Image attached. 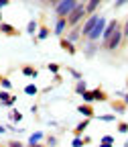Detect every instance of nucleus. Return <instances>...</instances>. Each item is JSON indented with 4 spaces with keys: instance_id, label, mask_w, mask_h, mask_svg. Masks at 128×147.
<instances>
[{
    "instance_id": "nucleus-1",
    "label": "nucleus",
    "mask_w": 128,
    "mask_h": 147,
    "mask_svg": "<svg viewBox=\"0 0 128 147\" xmlns=\"http://www.w3.org/2000/svg\"><path fill=\"white\" fill-rule=\"evenodd\" d=\"M85 18H87L85 2H77V6L73 8V10L69 12V16H67V25H69V27H75V25H79L81 21H85Z\"/></svg>"
},
{
    "instance_id": "nucleus-2",
    "label": "nucleus",
    "mask_w": 128,
    "mask_h": 147,
    "mask_svg": "<svg viewBox=\"0 0 128 147\" xmlns=\"http://www.w3.org/2000/svg\"><path fill=\"white\" fill-rule=\"evenodd\" d=\"M77 6V0H59L57 4H55V14L57 16H69V12Z\"/></svg>"
},
{
    "instance_id": "nucleus-3",
    "label": "nucleus",
    "mask_w": 128,
    "mask_h": 147,
    "mask_svg": "<svg viewBox=\"0 0 128 147\" xmlns=\"http://www.w3.org/2000/svg\"><path fill=\"white\" fill-rule=\"evenodd\" d=\"M122 39H124V31H122V25L118 23V27H116V31H114V35L110 37V41L104 45V49H108V51H116L118 47H120V43H122Z\"/></svg>"
},
{
    "instance_id": "nucleus-4",
    "label": "nucleus",
    "mask_w": 128,
    "mask_h": 147,
    "mask_svg": "<svg viewBox=\"0 0 128 147\" xmlns=\"http://www.w3.org/2000/svg\"><path fill=\"white\" fill-rule=\"evenodd\" d=\"M106 25H108V21H106L104 16H100V18H98V23H96V27L91 29V33L85 37V39H87L89 43H96L98 39H102V35H104V29H106Z\"/></svg>"
},
{
    "instance_id": "nucleus-5",
    "label": "nucleus",
    "mask_w": 128,
    "mask_h": 147,
    "mask_svg": "<svg viewBox=\"0 0 128 147\" xmlns=\"http://www.w3.org/2000/svg\"><path fill=\"white\" fill-rule=\"evenodd\" d=\"M98 18H100V14L98 12H94V14H89L85 21H83V25H81V29H79V33H81V37H87L89 33H91V29L96 27V23H98Z\"/></svg>"
},
{
    "instance_id": "nucleus-6",
    "label": "nucleus",
    "mask_w": 128,
    "mask_h": 147,
    "mask_svg": "<svg viewBox=\"0 0 128 147\" xmlns=\"http://www.w3.org/2000/svg\"><path fill=\"white\" fill-rule=\"evenodd\" d=\"M118 23H120V21H116V18H114V21H110V23L106 25V29H104V35H102V47H104V45L110 41V37L114 35V31H116Z\"/></svg>"
},
{
    "instance_id": "nucleus-7",
    "label": "nucleus",
    "mask_w": 128,
    "mask_h": 147,
    "mask_svg": "<svg viewBox=\"0 0 128 147\" xmlns=\"http://www.w3.org/2000/svg\"><path fill=\"white\" fill-rule=\"evenodd\" d=\"M69 29V25H67V18L65 16H57V23H55V35H57V37H63V33Z\"/></svg>"
},
{
    "instance_id": "nucleus-8",
    "label": "nucleus",
    "mask_w": 128,
    "mask_h": 147,
    "mask_svg": "<svg viewBox=\"0 0 128 147\" xmlns=\"http://www.w3.org/2000/svg\"><path fill=\"white\" fill-rule=\"evenodd\" d=\"M0 33H2V35H6V37H18V35H21L16 27L8 25V23H0Z\"/></svg>"
},
{
    "instance_id": "nucleus-9",
    "label": "nucleus",
    "mask_w": 128,
    "mask_h": 147,
    "mask_svg": "<svg viewBox=\"0 0 128 147\" xmlns=\"http://www.w3.org/2000/svg\"><path fill=\"white\" fill-rule=\"evenodd\" d=\"M77 113H79V115H83L85 119H94V117H96V113H94V106H91V104H87V102L77 106Z\"/></svg>"
},
{
    "instance_id": "nucleus-10",
    "label": "nucleus",
    "mask_w": 128,
    "mask_h": 147,
    "mask_svg": "<svg viewBox=\"0 0 128 147\" xmlns=\"http://www.w3.org/2000/svg\"><path fill=\"white\" fill-rule=\"evenodd\" d=\"M59 45H61V47H63V49H65V51H67L69 55H75V53H77L75 45H73V43H71V41L67 39V37H59Z\"/></svg>"
},
{
    "instance_id": "nucleus-11",
    "label": "nucleus",
    "mask_w": 128,
    "mask_h": 147,
    "mask_svg": "<svg viewBox=\"0 0 128 147\" xmlns=\"http://www.w3.org/2000/svg\"><path fill=\"white\" fill-rule=\"evenodd\" d=\"M91 92V100H98V102H104V100H108V94L102 90V88H96V90H89Z\"/></svg>"
},
{
    "instance_id": "nucleus-12",
    "label": "nucleus",
    "mask_w": 128,
    "mask_h": 147,
    "mask_svg": "<svg viewBox=\"0 0 128 147\" xmlns=\"http://www.w3.org/2000/svg\"><path fill=\"white\" fill-rule=\"evenodd\" d=\"M102 4V0H87L85 2V12H87V16L89 14H94V12H98V6Z\"/></svg>"
},
{
    "instance_id": "nucleus-13",
    "label": "nucleus",
    "mask_w": 128,
    "mask_h": 147,
    "mask_svg": "<svg viewBox=\"0 0 128 147\" xmlns=\"http://www.w3.org/2000/svg\"><path fill=\"white\" fill-rule=\"evenodd\" d=\"M23 76H27V78H37L39 76V69L37 67H33V65H23Z\"/></svg>"
},
{
    "instance_id": "nucleus-14",
    "label": "nucleus",
    "mask_w": 128,
    "mask_h": 147,
    "mask_svg": "<svg viewBox=\"0 0 128 147\" xmlns=\"http://www.w3.org/2000/svg\"><path fill=\"white\" fill-rule=\"evenodd\" d=\"M39 21H35V18H33V21H29V25H27V33L31 35V37H35L37 35V31H39Z\"/></svg>"
},
{
    "instance_id": "nucleus-15",
    "label": "nucleus",
    "mask_w": 128,
    "mask_h": 147,
    "mask_svg": "<svg viewBox=\"0 0 128 147\" xmlns=\"http://www.w3.org/2000/svg\"><path fill=\"white\" fill-rule=\"evenodd\" d=\"M47 37H49V29L41 23V25H39V31H37V41H45Z\"/></svg>"
},
{
    "instance_id": "nucleus-16",
    "label": "nucleus",
    "mask_w": 128,
    "mask_h": 147,
    "mask_svg": "<svg viewBox=\"0 0 128 147\" xmlns=\"http://www.w3.org/2000/svg\"><path fill=\"white\" fill-rule=\"evenodd\" d=\"M89 121H91V119H85V121H81V123H79V125H77L75 129H73V133H75V137H79V135H81V133L85 131V129L89 127Z\"/></svg>"
},
{
    "instance_id": "nucleus-17",
    "label": "nucleus",
    "mask_w": 128,
    "mask_h": 147,
    "mask_svg": "<svg viewBox=\"0 0 128 147\" xmlns=\"http://www.w3.org/2000/svg\"><path fill=\"white\" fill-rule=\"evenodd\" d=\"M67 39L73 43V41H77V39H81V33H79V29H71L69 31V35H67Z\"/></svg>"
},
{
    "instance_id": "nucleus-18",
    "label": "nucleus",
    "mask_w": 128,
    "mask_h": 147,
    "mask_svg": "<svg viewBox=\"0 0 128 147\" xmlns=\"http://www.w3.org/2000/svg\"><path fill=\"white\" fill-rule=\"evenodd\" d=\"M37 92H39V88H37L35 84H27V86H25V94H27V96H35Z\"/></svg>"
},
{
    "instance_id": "nucleus-19",
    "label": "nucleus",
    "mask_w": 128,
    "mask_h": 147,
    "mask_svg": "<svg viewBox=\"0 0 128 147\" xmlns=\"http://www.w3.org/2000/svg\"><path fill=\"white\" fill-rule=\"evenodd\" d=\"M41 139H43V133H41V131H37V133H33V135L29 137V145H33V143H39Z\"/></svg>"
},
{
    "instance_id": "nucleus-20",
    "label": "nucleus",
    "mask_w": 128,
    "mask_h": 147,
    "mask_svg": "<svg viewBox=\"0 0 128 147\" xmlns=\"http://www.w3.org/2000/svg\"><path fill=\"white\" fill-rule=\"evenodd\" d=\"M85 90H87V84H85L83 80H77V84H75V92H77V94H83Z\"/></svg>"
},
{
    "instance_id": "nucleus-21",
    "label": "nucleus",
    "mask_w": 128,
    "mask_h": 147,
    "mask_svg": "<svg viewBox=\"0 0 128 147\" xmlns=\"http://www.w3.org/2000/svg\"><path fill=\"white\" fill-rule=\"evenodd\" d=\"M6 100H10V94H8V90H0V104H4Z\"/></svg>"
},
{
    "instance_id": "nucleus-22",
    "label": "nucleus",
    "mask_w": 128,
    "mask_h": 147,
    "mask_svg": "<svg viewBox=\"0 0 128 147\" xmlns=\"http://www.w3.org/2000/svg\"><path fill=\"white\" fill-rule=\"evenodd\" d=\"M98 121H104V123H112V121H116V115H104V117H98Z\"/></svg>"
},
{
    "instance_id": "nucleus-23",
    "label": "nucleus",
    "mask_w": 128,
    "mask_h": 147,
    "mask_svg": "<svg viewBox=\"0 0 128 147\" xmlns=\"http://www.w3.org/2000/svg\"><path fill=\"white\" fill-rule=\"evenodd\" d=\"M0 86H2V90H10L12 88V82L8 78H2V82H0Z\"/></svg>"
},
{
    "instance_id": "nucleus-24",
    "label": "nucleus",
    "mask_w": 128,
    "mask_h": 147,
    "mask_svg": "<svg viewBox=\"0 0 128 147\" xmlns=\"http://www.w3.org/2000/svg\"><path fill=\"white\" fill-rule=\"evenodd\" d=\"M10 119H12L14 123H18V121H21V119H23V115H21V113H18V110H12V113H10Z\"/></svg>"
},
{
    "instance_id": "nucleus-25",
    "label": "nucleus",
    "mask_w": 128,
    "mask_h": 147,
    "mask_svg": "<svg viewBox=\"0 0 128 147\" xmlns=\"http://www.w3.org/2000/svg\"><path fill=\"white\" fill-rule=\"evenodd\" d=\"M47 69H49L51 74H59V63H49Z\"/></svg>"
},
{
    "instance_id": "nucleus-26",
    "label": "nucleus",
    "mask_w": 128,
    "mask_h": 147,
    "mask_svg": "<svg viewBox=\"0 0 128 147\" xmlns=\"http://www.w3.org/2000/svg\"><path fill=\"white\" fill-rule=\"evenodd\" d=\"M81 98H83L87 104H91V102H94V100H91V92H89V90H85V92H83V94H81Z\"/></svg>"
},
{
    "instance_id": "nucleus-27",
    "label": "nucleus",
    "mask_w": 128,
    "mask_h": 147,
    "mask_svg": "<svg viewBox=\"0 0 128 147\" xmlns=\"http://www.w3.org/2000/svg\"><path fill=\"white\" fill-rule=\"evenodd\" d=\"M118 131H120V133H128V123L120 121V123H118Z\"/></svg>"
},
{
    "instance_id": "nucleus-28",
    "label": "nucleus",
    "mask_w": 128,
    "mask_h": 147,
    "mask_svg": "<svg viewBox=\"0 0 128 147\" xmlns=\"http://www.w3.org/2000/svg\"><path fill=\"white\" fill-rule=\"evenodd\" d=\"M85 143H83V139L81 137H75V139H73V147H83Z\"/></svg>"
},
{
    "instance_id": "nucleus-29",
    "label": "nucleus",
    "mask_w": 128,
    "mask_h": 147,
    "mask_svg": "<svg viewBox=\"0 0 128 147\" xmlns=\"http://www.w3.org/2000/svg\"><path fill=\"white\" fill-rule=\"evenodd\" d=\"M112 106H114V108H116V110H120V113H122V110H124V108H126V102H114V104H112Z\"/></svg>"
},
{
    "instance_id": "nucleus-30",
    "label": "nucleus",
    "mask_w": 128,
    "mask_h": 147,
    "mask_svg": "<svg viewBox=\"0 0 128 147\" xmlns=\"http://www.w3.org/2000/svg\"><path fill=\"white\" fill-rule=\"evenodd\" d=\"M102 143H112V145H114V137H112V135H104V137H102Z\"/></svg>"
},
{
    "instance_id": "nucleus-31",
    "label": "nucleus",
    "mask_w": 128,
    "mask_h": 147,
    "mask_svg": "<svg viewBox=\"0 0 128 147\" xmlns=\"http://www.w3.org/2000/svg\"><path fill=\"white\" fill-rule=\"evenodd\" d=\"M128 2V0H114V8H120V6H124Z\"/></svg>"
},
{
    "instance_id": "nucleus-32",
    "label": "nucleus",
    "mask_w": 128,
    "mask_h": 147,
    "mask_svg": "<svg viewBox=\"0 0 128 147\" xmlns=\"http://www.w3.org/2000/svg\"><path fill=\"white\" fill-rule=\"evenodd\" d=\"M8 147H25L21 141H8Z\"/></svg>"
},
{
    "instance_id": "nucleus-33",
    "label": "nucleus",
    "mask_w": 128,
    "mask_h": 147,
    "mask_svg": "<svg viewBox=\"0 0 128 147\" xmlns=\"http://www.w3.org/2000/svg\"><path fill=\"white\" fill-rule=\"evenodd\" d=\"M122 31H124V37H126V39H128V18H126V23L122 25Z\"/></svg>"
},
{
    "instance_id": "nucleus-34",
    "label": "nucleus",
    "mask_w": 128,
    "mask_h": 147,
    "mask_svg": "<svg viewBox=\"0 0 128 147\" xmlns=\"http://www.w3.org/2000/svg\"><path fill=\"white\" fill-rule=\"evenodd\" d=\"M14 102H16V96H10V100H6V102H4V106H12Z\"/></svg>"
},
{
    "instance_id": "nucleus-35",
    "label": "nucleus",
    "mask_w": 128,
    "mask_h": 147,
    "mask_svg": "<svg viewBox=\"0 0 128 147\" xmlns=\"http://www.w3.org/2000/svg\"><path fill=\"white\" fill-rule=\"evenodd\" d=\"M6 4H10V0H0V8L6 6Z\"/></svg>"
},
{
    "instance_id": "nucleus-36",
    "label": "nucleus",
    "mask_w": 128,
    "mask_h": 147,
    "mask_svg": "<svg viewBox=\"0 0 128 147\" xmlns=\"http://www.w3.org/2000/svg\"><path fill=\"white\" fill-rule=\"evenodd\" d=\"M43 2H49V4H53V6H55V4L59 2V0H43Z\"/></svg>"
},
{
    "instance_id": "nucleus-37",
    "label": "nucleus",
    "mask_w": 128,
    "mask_h": 147,
    "mask_svg": "<svg viewBox=\"0 0 128 147\" xmlns=\"http://www.w3.org/2000/svg\"><path fill=\"white\" fill-rule=\"evenodd\" d=\"M98 147H114V145H112V143H100Z\"/></svg>"
},
{
    "instance_id": "nucleus-38",
    "label": "nucleus",
    "mask_w": 128,
    "mask_h": 147,
    "mask_svg": "<svg viewBox=\"0 0 128 147\" xmlns=\"http://www.w3.org/2000/svg\"><path fill=\"white\" fill-rule=\"evenodd\" d=\"M4 131H6V129H4V127H2V125H0V135H2V133H4Z\"/></svg>"
},
{
    "instance_id": "nucleus-39",
    "label": "nucleus",
    "mask_w": 128,
    "mask_h": 147,
    "mask_svg": "<svg viewBox=\"0 0 128 147\" xmlns=\"http://www.w3.org/2000/svg\"><path fill=\"white\" fill-rule=\"evenodd\" d=\"M31 147H43V145H39V143H33V145H31Z\"/></svg>"
},
{
    "instance_id": "nucleus-40",
    "label": "nucleus",
    "mask_w": 128,
    "mask_h": 147,
    "mask_svg": "<svg viewBox=\"0 0 128 147\" xmlns=\"http://www.w3.org/2000/svg\"><path fill=\"white\" fill-rule=\"evenodd\" d=\"M0 23H2V8H0Z\"/></svg>"
},
{
    "instance_id": "nucleus-41",
    "label": "nucleus",
    "mask_w": 128,
    "mask_h": 147,
    "mask_svg": "<svg viewBox=\"0 0 128 147\" xmlns=\"http://www.w3.org/2000/svg\"><path fill=\"white\" fill-rule=\"evenodd\" d=\"M124 102H126V104H128V94H126V98H124Z\"/></svg>"
},
{
    "instance_id": "nucleus-42",
    "label": "nucleus",
    "mask_w": 128,
    "mask_h": 147,
    "mask_svg": "<svg viewBox=\"0 0 128 147\" xmlns=\"http://www.w3.org/2000/svg\"><path fill=\"white\" fill-rule=\"evenodd\" d=\"M2 78H4V76H2V74H0V82H2Z\"/></svg>"
},
{
    "instance_id": "nucleus-43",
    "label": "nucleus",
    "mask_w": 128,
    "mask_h": 147,
    "mask_svg": "<svg viewBox=\"0 0 128 147\" xmlns=\"http://www.w3.org/2000/svg\"><path fill=\"white\" fill-rule=\"evenodd\" d=\"M126 147H128V141H126Z\"/></svg>"
}]
</instances>
